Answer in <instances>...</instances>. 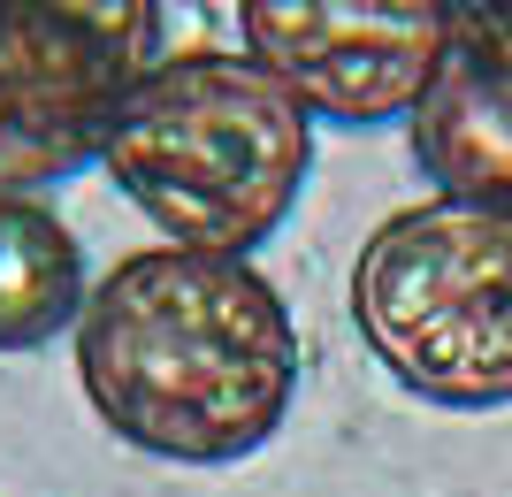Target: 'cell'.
Listing matches in <instances>:
<instances>
[{
    "label": "cell",
    "instance_id": "1",
    "mask_svg": "<svg viewBox=\"0 0 512 497\" xmlns=\"http://www.w3.org/2000/svg\"><path fill=\"white\" fill-rule=\"evenodd\" d=\"M69 337L85 406L146 459L230 467L283 436L299 406V322L253 253H123Z\"/></svg>",
    "mask_w": 512,
    "mask_h": 497
},
{
    "label": "cell",
    "instance_id": "2",
    "mask_svg": "<svg viewBox=\"0 0 512 497\" xmlns=\"http://www.w3.org/2000/svg\"><path fill=\"white\" fill-rule=\"evenodd\" d=\"M314 115L237 46L153 54L100 138L107 184L192 253H260L314 176Z\"/></svg>",
    "mask_w": 512,
    "mask_h": 497
},
{
    "label": "cell",
    "instance_id": "3",
    "mask_svg": "<svg viewBox=\"0 0 512 497\" xmlns=\"http://www.w3.org/2000/svg\"><path fill=\"white\" fill-rule=\"evenodd\" d=\"M352 329L390 383L444 413L512 406V199L428 192L352 253Z\"/></svg>",
    "mask_w": 512,
    "mask_h": 497
},
{
    "label": "cell",
    "instance_id": "4",
    "mask_svg": "<svg viewBox=\"0 0 512 497\" xmlns=\"http://www.w3.org/2000/svg\"><path fill=\"white\" fill-rule=\"evenodd\" d=\"M161 54V0H0V192L100 169L107 115Z\"/></svg>",
    "mask_w": 512,
    "mask_h": 497
},
{
    "label": "cell",
    "instance_id": "5",
    "mask_svg": "<svg viewBox=\"0 0 512 497\" xmlns=\"http://www.w3.org/2000/svg\"><path fill=\"white\" fill-rule=\"evenodd\" d=\"M237 31L314 123L390 130L459 39V16L451 0H237Z\"/></svg>",
    "mask_w": 512,
    "mask_h": 497
},
{
    "label": "cell",
    "instance_id": "6",
    "mask_svg": "<svg viewBox=\"0 0 512 497\" xmlns=\"http://www.w3.org/2000/svg\"><path fill=\"white\" fill-rule=\"evenodd\" d=\"M413 169L451 199H512V31H459L406 115Z\"/></svg>",
    "mask_w": 512,
    "mask_h": 497
},
{
    "label": "cell",
    "instance_id": "7",
    "mask_svg": "<svg viewBox=\"0 0 512 497\" xmlns=\"http://www.w3.org/2000/svg\"><path fill=\"white\" fill-rule=\"evenodd\" d=\"M92 299L85 245L39 192H0V352H39L77 329Z\"/></svg>",
    "mask_w": 512,
    "mask_h": 497
},
{
    "label": "cell",
    "instance_id": "8",
    "mask_svg": "<svg viewBox=\"0 0 512 497\" xmlns=\"http://www.w3.org/2000/svg\"><path fill=\"white\" fill-rule=\"evenodd\" d=\"M459 31H512V0H451Z\"/></svg>",
    "mask_w": 512,
    "mask_h": 497
}]
</instances>
